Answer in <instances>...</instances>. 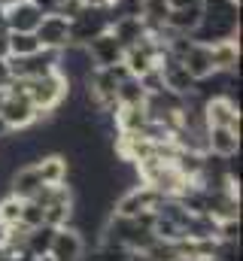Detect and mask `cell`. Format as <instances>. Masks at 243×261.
<instances>
[{"instance_id":"24","label":"cell","mask_w":243,"mask_h":261,"mask_svg":"<svg viewBox=\"0 0 243 261\" xmlns=\"http://www.w3.org/2000/svg\"><path fill=\"white\" fill-rule=\"evenodd\" d=\"M216 240H240V219L216 222Z\"/></svg>"},{"instance_id":"32","label":"cell","mask_w":243,"mask_h":261,"mask_svg":"<svg viewBox=\"0 0 243 261\" xmlns=\"http://www.w3.org/2000/svg\"><path fill=\"white\" fill-rule=\"evenodd\" d=\"M34 261H52L49 255H34Z\"/></svg>"},{"instance_id":"5","label":"cell","mask_w":243,"mask_h":261,"mask_svg":"<svg viewBox=\"0 0 243 261\" xmlns=\"http://www.w3.org/2000/svg\"><path fill=\"white\" fill-rule=\"evenodd\" d=\"M49 258L52 261H85V237L73 225L55 228V237H52V246H49Z\"/></svg>"},{"instance_id":"26","label":"cell","mask_w":243,"mask_h":261,"mask_svg":"<svg viewBox=\"0 0 243 261\" xmlns=\"http://www.w3.org/2000/svg\"><path fill=\"white\" fill-rule=\"evenodd\" d=\"M6 58H9V31L0 28V61H6Z\"/></svg>"},{"instance_id":"11","label":"cell","mask_w":243,"mask_h":261,"mask_svg":"<svg viewBox=\"0 0 243 261\" xmlns=\"http://www.w3.org/2000/svg\"><path fill=\"white\" fill-rule=\"evenodd\" d=\"M213 67L219 73H240V37H228V40H213L207 43Z\"/></svg>"},{"instance_id":"28","label":"cell","mask_w":243,"mask_h":261,"mask_svg":"<svg viewBox=\"0 0 243 261\" xmlns=\"http://www.w3.org/2000/svg\"><path fill=\"white\" fill-rule=\"evenodd\" d=\"M85 6H94V9H107L110 6V0H82Z\"/></svg>"},{"instance_id":"12","label":"cell","mask_w":243,"mask_h":261,"mask_svg":"<svg viewBox=\"0 0 243 261\" xmlns=\"http://www.w3.org/2000/svg\"><path fill=\"white\" fill-rule=\"evenodd\" d=\"M207 155H240V128H207Z\"/></svg>"},{"instance_id":"23","label":"cell","mask_w":243,"mask_h":261,"mask_svg":"<svg viewBox=\"0 0 243 261\" xmlns=\"http://www.w3.org/2000/svg\"><path fill=\"white\" fill-rule=\"evenodd\" d=\"M21 225H25V228L43 225V206H40L37 200H25V203H21Z\"/></svg>"},{"instance_id":"4","label":"cell","mask_w":243,"mask_h":261,"mask_svg":"<svg viewBox=\"0 0 243 261\" xmlns=\"http://www.w3.org/2000/svg\"><path fill=\"white\" fill-rule=\"evenodd\" d=\"M12 79H40L52 70H58V52L55 49H40L34 55H25V58H6Z\"/></svg>"},{"instance_id":"2","label":"cell","mask_w":243,"mask_h":261,"mask_svg":"<svg viewBox=\"0 0 243 261\" xmlns=\"http://www.w3.org/2000/svg\"><path fill=\"white\" fill-rule=\"evenodd\" d=\"M0 119L6 122V128L12 130H28L40 122V113L37 107L31 103V97L25 94V79H12L9 88H6V97H3V107H0Z\"/></svg>"},{"instance_id":"33","label":"cell","mask_w":243,"mask_h":261,"mask_svg":"<svg viewBox=\"0 0 243 261\" xmlns=\"http://www.w3.org/2000/svg\"><path fill=\"white\" fill-rule=\"evenodd\" d=\"M3 97H6V91H0V107H3Z\"/></svg>"},{"instance_id":"18","label":"cell","mask_w":243,"mask_h":261,"mask_svg":"<svg viewBox=\"0 0 243 261\" xmlns=\"http://www.w3.org/2000/svg\"><path fill=\"white\" fill-rule=\"evenodd\" d=\"M116 100H119V107H137V103H146V88L140 85V79L137 76H121L119 88H116Z\"/></svg>"},{"instance_id":"25","label":"cell","mask_w":243,"mask_h":261,"mask_svg":"<svg viewBox=\"0 0 243 261\" xmlns=\"http://www.w3.org/2000/svg\"><path fill=\"white\" fill-rule=\"evenodd\" d=\"M40 9H43V15H52V12H58L61 9V0H34Z\"/></svg>"},{"instance_id":"31","label":"cell","mask_w":243,"mask_h":261,"mask_svg":"<svg viewBox=\"0 0 243 261\" xmlns=\"http://www.w3.org/2000/svg\"><path fill=\"white\" fill-rule=\"evenodd\" d=\"M3 240H6V225L0 222V246H3Z\"/></svg>"},{"instance_id":"14","label":"cell","mask_w":243,"mask_h":261,"mask_svg":"<svg viewBox=\"0 0 243 261\" xmlns=\"http://www.w3.org/2000/svg\"><path fill=\"white\" fill-rule=\"evenodd\" d=\"M34 164H37V170H40L46 186H58V182L70 179V158L64 152H43Z\"/></svg>"},{"instance_id":"27","label":"cell","mask_w":243,"mask_h":261,"mask_svg":"<svg viewBox=\"0 0 243 261\" xmlns=\"http://www.w3.org/2000/svg\"><path fill=\"white\" fill-rule=\"evenodd\" d=\"M9 82H12L9 64H6V61H0V91H6V88H9Z\"/></svg>"},{"instance_id":"9","label":"cell","mask_w":243,"mask_h":261,"mask_svg":"<svg viewBox=\"0 0 243 261\" xmlns=\"http://www.w3.org/2000/svg\"><path fill=\"white\" fill-rule=\"evenodd\" d=\"M85 49H88L94 67H116V64H121V58H125V46L113 37V31L98 34L94 40L85 43Z\"/></svg>"},{"instance_id":"29","label":"cell","mask_w":243,"mask_h":261,"mask_svg":"<svg viewBox=\"0 0 243 261\" xmlns=\"http://www.w3.org/2000/svg\"><path fill=\"white\" fill-rule=\"evenodd\" d=\"M171 3V9H177V6H188V3H201V0H167Z\"/></svg>"},{"instance_id":"1","label":"cell","mask_w":243,"mask_h":261,"mask_svg":"<svg viewBox=\"0 0 243 261\" xmlns=\"http://www.w3.org/2000/svg\"><path fill=\"white\" fill-rule=\"evenodd\" d=\"M25 94L31 97V103L37 107L40 113V122L49 119L52 113H58L70 94V79L61 73V70H52L40 79H25Z\"/></svg>"},{"instance_id":"15","label":"cell","mask_w":243,"mask_h":261,"mask_svg":"<svg viewBox=\"0 0 243 261\" xmlns=\"http://www.w3.org/2000/svg\"><path fill=\"white\" fill-rule=\"evenodd\" d=\"M180 64L191 73V79H195V82H198V79H207V76H213V73H216L207 43H198V40H191V46L185 49V55L180 58Z\"/></svg>"},{"instance_id":"30","label":"cell","mask_w":243,"mask_h":261,"mask_svg":"<svg viewBox=\"0 0 243 261\" xmlns=\"http://www.w3.org/2000/svg\"><path fill=\"white\" fill-rule=\"evenodd\" d=\"M0 28H6V3L0 0Z\"/></svg>"},{"instance_id":"21","label":"cell","mask_w":243,"mask_h":261,"mask_svg":"<svg viewBox=\"0 0 243 261\" xmlns=\"http://www.w3.org/2000/svg\"><path fill=\"white\" fill-rule=\"evenodd\" d=\"M40 49H43V46H40L37 34H12V31H9V55H12V58L34 55V52H40Z\"/></svg>"},{"instance_id":"20","label":"cell","mask_w":243,"mask_h":261,"mask_svg":"<svg viewBox=\"0 0 243 261\" xmlns=\"http://www.w3.org/2000/svg\"><path fill=\"white\" fill-rule=\"evenodd\" d=\"M128 258H131V249L116 243V240H98V246L91 252V261H128Z\"/></svg>"},{"instance_id":"34","label":"cell","mask_w":243,"mask_h":261,"mask_svg":"<svg viewBox=\"0 0 243 261\" xmlns=\"http://www.w3.org/2000/svg\"><path fill=\"white\" fill-rule=\"evenodd\" d=\"M3 3H6V6H9V3H18V0H3Z\"/></svg>"},{"instance_id":"13","label":"cell","mask_w":243,"mask_h":261,"mask_svg":"<svg viewBox=\"0 0 243 261\" xmlns=\"http://www.w3.org/2000/svg\"><path fill=\"white\" fill-rule=\"evenodd\" d=\"M201 18H204V6H201V3H188V6H177V9L167 12L164 28H167L171 34H185V37H191V34L198 31Z\"/></svg>"},{"instance_id":"7","label":"cell","mask_w":243,"mask_h":261,"mask_svg":"<svg viewBox=\"0 0 243 261\" xmlns=\"http://www.w3.org/2000/svg\"><path fill=\"white\" fill-rule=\"evenodd\" d=\"M43 21V9L34 0H18L6 6V31L12 34H34Z\"/></svg>"},{"instance_id":"10","label":"cell","mask_w":243,"mask_h":261,"mask_svg":"<svg viewBox=\"0 0 243 261\" xmlns=\"http://www.w3.org/2000/svg\"><path fill=\"white\" fill-rule=\"evenodd\" d=\"M9 195L21 197V200H31V197L37 195L46 182H43V176H40V170H37V164H18L12 173H9Z\"/></svg>"},{"instance_id":"17","label":"cell","mask_w":243,"mask_h":261,"mask_svg":"<svg viewBox=\"0 0 243 261\" xmlns=\"http://www.w3.org/2000/svg\"><path fill=\"white\" fill-rule=\"evenodd\" d=\"M52 237H55V228H52V225L28 228V234H25V249H28L31 255H49Z\"/></svg>"},{"instance_id":"6","label":"cell","mask_w":243,"mask_h":261,"mask_svg":"<svg viewBox=\"0 0 243 261\" xmlns=\"http://www.w3.org/2000/svg\"><path fill=\"white\" fill-rule=\"evenodd\" d=\"M204 122L207 128H240V103L228 100L225 94H216L204 100Z\"/></svg>"},{"instance_id":"16","label":"cell","mask_w":243,"mask_h":261,"mask_svg":"<svg viewBox=\"0 0 243 261\" xmlns=\"http://www.w3.org/2000/svg\"><path fill=\"white\" fill-rule=\"evenodd\" d=\"M110 31H113V37L119 40L125 49H128V46H137V43L149 34L146 24H143V18H137V15H121V18H116V21L110 24Z\"/></svg>"},{"instance_id":"8","label":"cell","mask_w":243,"mask_h":261,"mask_svg":"<svg viewBox=\"0 0 243 261\" xmlns=\"http://www.w3.org/2000/svg\"><path fill=\"white\" fill-rule=\"evenodd\" d=\"M34 34H37V40H40L43 49H55V52H61V49L70 43V18H64V15H58V12L43 15L40 28H37Z\"/></svg>"},{"instance_id":"19","label":"cell","mask_w":243,"mask_h":261,"mask_svg":"<svg viewBox=\"0 0 243 261\" xmlns=\"http://www.w3.org/2000/svg\"><path fill=\"white\" fill-rule=\"evenodd\" d=\"M76 200V197H73ZM73 200H58V203H49L43 206V225H52V228H64L73 222Z\"/></svg>"},{"instance_id":"22","label":"cell","mask_w":243,"mask_h":261,"mask_svg":"<svg viewBox=\"0 0 243 261\" xmlns=\"http://www.w3.org/2000/svg\"><path fill=\"white\" fill-rule=\"evenodd\" d=\"M21 197H15V195H6L0 197V222L6 225V228H12V225H21Z\"/></svg>"},{"instance_id":"3","label":"cell","mask_w":243,"mask_h":261,"mask_svg":"<svg viewBox=\"0 0 243 261\" xmlns=\"http://www.w3.org/2000/svg\"><path fill=\"white\" fill-rule=\"evenodd\" d=\"M110 24H113L110 9H94V6H85L76 18H70V43L85 46V43H88V40H94L98 34L110 31Z\"/></svg>"}]
</instances>
